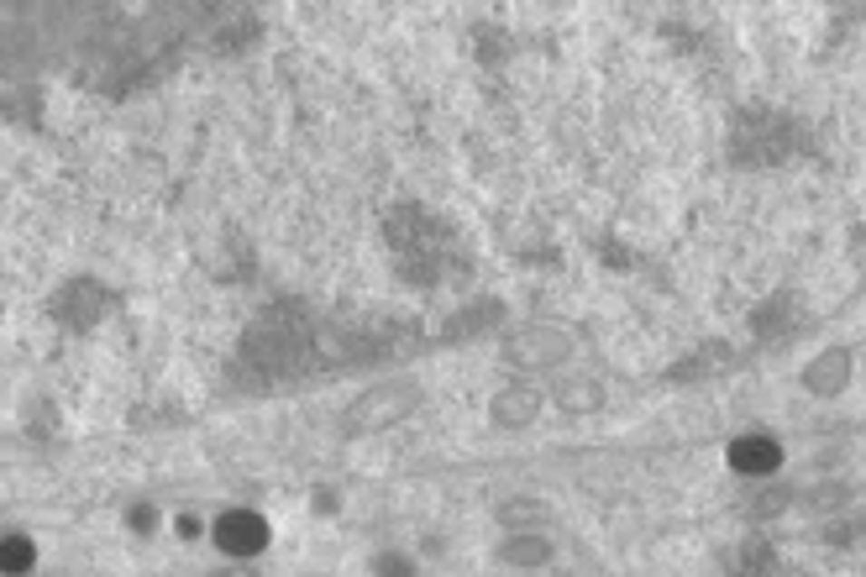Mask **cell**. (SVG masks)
<instances>
[{
  "label": "cell",
  "mask_w": 866,
  "mask_h": 577,
  "mask_svg": "<svg viewBox=\"0 0 866 577\" xmlns=\"http://www.w3.org/2000/svg\"><path fill=\"white\" fill-rule=\"evenodd\" d=\"M216 541H221V552L231 556H248V552H263V541H268V525L248 514V509H231L216 520Z\"/></svg>",
  "instance_id": "6da1fadb"
},
{
  "label": "cell",
  "mask_w": 866,
  "mask_h": 577,
  "mask_svg": "<svg viewBox=\"0 0 866 577\" xmlns=\"http://www.w3.org/2000/svg\"><path fill=\"white\" fill-rule=\"evenodd\" d=\"M730 462L741 467V473H767V467H777V441H767V436H745V441H735V452H730Z\"/></svg>",
  "instance_id": "7a4b0ae2"
},
{
  "label": "cell",
  "mask_w": 866,
  "mask_h": 577,
  "mask_svg": "<svg viewBox=\"0 0 866 577\" xmlns=\"http://www.w3.org/2000/svg\"><path fill=\"white\" fill-rule=\"evenodd\" d=\"M26 562H32V541H26V535L0 541V572H22Z\"/></svg>",
  "instance_id": "3957f363"
}]
</instances>
